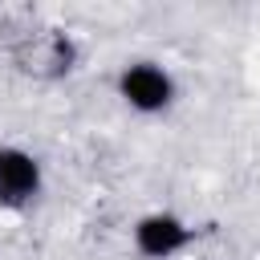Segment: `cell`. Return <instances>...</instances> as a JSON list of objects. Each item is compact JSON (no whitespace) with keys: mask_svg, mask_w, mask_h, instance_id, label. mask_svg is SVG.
Returning a JSON list of instances; mask_svg holds the SVG:
<instances>
[{"mask_svg":"<svg viewBox=\"0 0 260 260\" xmlns=\"http://www.w3.org/2000/svg\"><path fill=\"white\" fill-rule=\"evenodd\" d=\"M118 93L130 110L138 114H162L171 102H175V81L162 65L154 61H134L118 73Z\"/></svg>","mask_w":260,"mask_h":260,"instance_id":"6da1fadb","label":"cell"},{"mask_svg":"<svg viewBox=\"0 0 260 260\" xmlns=\"http://www.w3.org/2000/svg\"><path fill=\"white\" fill-rule=\"evenodd\" d=\"M187 244H191V228L171 211H154V215H142L134 223V248L146 260H171Z\"/></svg>","mask_w":260,"mask_h":260,"instance_id":"7a4b0ae2","label":"cell"},{"mask_svg":"<svg viewBox=\"0 0 260 260\" xmlns=\"http://www.w3.org/2000/svg\"><path fill=\"white\" fill-rule=\"evenodd\" d=\"M41 191V162L20 146H0V203L20 207Z\"/></svg>","mask_w":260,"mask_h":260,"instance_id":"3957f363","label":"cell"}]
</instances>
